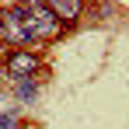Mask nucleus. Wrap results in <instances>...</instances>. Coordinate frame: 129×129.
<instances>
[{
  "label": "nucleus",
  "mask_w": 129,
  "mask_h": 129,
  "mask_svg": "<svg viewBox=\"0 0 129 129\" xmlns=\"http://www.w3.org/2000/svg\"><path fill=\"white\" fill-rule=\"evenodd\" d=\"M0 39H7L11 45H28V42H35L21 7H11V11L0 14Z\"/></svg>",
  "instance_id": "nucleus-2"
},
{
  "label": "nucleus",
  "mask_w": 129,
  "mask_h": 129,
  "mask_svg": "<svg viewBox=\"0 0 129 129\" xmlns=\"http://www.w3.org/2000/svg\"><path fill=\"white\" fill-rule=\"evenodd\" d=\"M0 129H21L14 115H0Z\"/></svg>",
  "instance_id": "nucleus-6"
},
{
  "label": "nucleus",
  "mask_w": 129,
  "mask_h": 129,
  "mask_svg": "<svg viewBox=\"0 0 129 129\" xmlns=\"http://www.w3.org/2000/svg\"><path fill=\"white\" fill-rule=\"evenodd\" d=\"M18 98H21V101H35V98H39V87H35L31 77H18Z\"/></svg>",
  "instance_id": "nucleus-5"
},
{
  "label": "nucleus",
  "mask_w": 129,
  "mask_h": 129,
  "mask_svg": "<svg viewBox=\"0 0 129 129\" xmlns=\"http://www.w3.org/2000/svg\"><path fill=\"white\" fill-rule=\"evenodd\" d=\"M21 11H24L28 28H31V39H52V35H59L63 24L56 21V14L49 11V4H28Z\"/></svg>",
  "instance_id": "nucleus-1"
},
{
  "label": "nucleus",
  "mask_w": 129,
  "mask_h": 129,
  "mask_svg": "<svg viewBox=\"0 0 129 129\" xmlns=\"http://www.w3.org/2000/svg\"><path fill=\"white\" fill-rule=\"evenodd\" d=\"M49 11L56 14V21L63 24V21H73V18L80 14V4H77V0H52V4H49Z\"/></svg>",
  "instance_id": "nucleus-4"
},
{
  "label": "nucleus",
  "mask_w": 129,
  "mask_h": 129,
  "mask_svg": "<svg viewBox=\"0 0 129 129\" xmlns=\"http://www.w3.org/2000/svg\"><path fill=\"white\" fill-rule=\"evenodd\" d=\"M7 70H11L14 77H31V73L39 70V56H35V52H11Z\"/></svg>",
  "instance_id": "nucleus-3"
}]
</instances>
